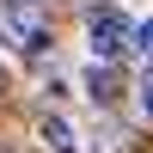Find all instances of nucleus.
<instances>
[{"label": "nucleus", "mask_w": 153, "mask_h": 153, "mask_svg": "<svg viewBox=\"0 0 153 153\" xmlns=\"http://www.w3.org/2000/svg\"><path fill=\"white\" fill-rule=\"evenodd\" d=\"M37 135H43L49 153H80V141H74V129H68L61 117H43V123H37Z\"/></svg>", "instance_id": "20e7f679"}, {"label": "nucleus", "mask_w": 153, "mask_h": 153, "mask_svg": "<svg viewBox=\"0 0 153 153\" xmlns=\"http://www.w3.org/2000/svg\"><path fill=\"white\" fill-rule=\"evenodd\" d=\"M117 92H123L117 68H110V61H92V68H86V98H92V104H117Z\"/></svg>", "instance_id": "7ed1b4c3"}, {"label": "nucleus", "mask_w": 153, "mask_h": 153, "mask_svg": "<svg viewBox=\"0 0 153 153\" xmlns=\"http://www.w3.org/2000/svg\"><path fill=\"white\" fill-rule=\"evenodd\" d=\"M135 55H141V61H153V19H141V25H135Z\"/></svg>", "instance_id": "39448f33"}, {"label": "nucleus", "mask_w": 153, "mask_h": 153, "mask_svg": "<svg viewBox=\"0 0 153 153\" xmlns=\"http://www.w3.org/2000/svg\"><path fill=\"white\" fill-rule=\"evenodd\" d=\"M141 117L153 123V61H147V74H141Z\"/></svg>", "instance_id": "423d86ee"}, {"label": "nucleus", "mask_w": 153, "mask_h": 153, "mask_svg": "<svg viewBox=\"0 0 153 153\" xmlns=\"http://www.w3.org/2000/svg\"><path fill=\"white\" fill-rule=\"evenodd\" d=\"M0 92H6V61H0Z\"/></svg>", "instance_id": "0eeeda50"}, {"label": "nucleus", "mask_w": 153, "mask_h": 153, "mask_svg": "<svg viewBox=\"0 0 153 153\" xmlns=\"http://www.w3.org/2000/svg\"><path fill=\"white\" fill-rule=\"evenodd\" d=\"M0 37L25 55H43L49 49V12L37 0H0Z\"/></svg>", "instance_id": "f03ea898"}, {"label": "nucleus", "mask_w": 153, "mask_h": 153, "mask_svg": "<svg viewBox=\"0 0 153 153\" xmlns=\"http://www.w3.org/2000/svg\"><path fill=\"white\" fill-rule=\"evenodd\" d=\"M86 49H92V61H117L123 49H135V19L123 6H92L86 12Z\"/></svg>", "instance_id": "f257e3e1"}]
</instances>
